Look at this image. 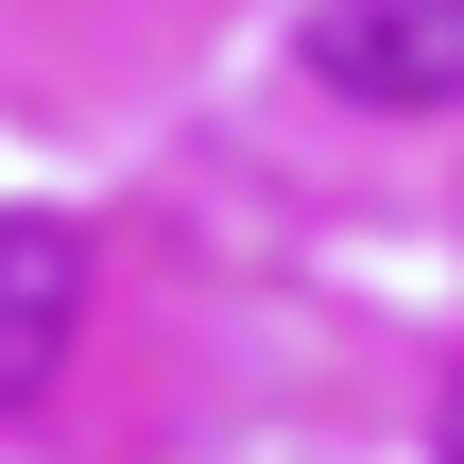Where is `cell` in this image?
<instances>
[{
  "mask_svg": "<svg viewBox=\"0 0 464 464\" xmlns=\"http://www.w3.org/2000/svg\"><path fill=\"white\" fill-rule=\"evenodd\" d=\"M310 69L344 103L430 121V103H464V0H310Z\"/></svg>",
  "mask_w": 464,
  "mask_h": 464,
  "instance_id": "6da1fadb",
  "label": "cell"
},
{
  "mask_svg": "<svg viewBox=\"0 0 464 464\" xmlns=\"http://www.w3.org/2000/svg\"><path fill=\"white\" fill-rule=\"evenodd\" d=\"M448 464H464V379H448Z\"/></svg>",
  "mask_w": 464,
  "mask_h": 464,
  "instance_id": "3957f363",
  "label": "cell"
},
{
  "mask_svg": "<svg viewBox=\"0 0 464 464\" xmlns=\"http://www.w3.org/2000/svg\"><path fill=\"white\" fill-rule=\"evenodd\" d=\"M69 327H86V241H69L52 207H0V413L52 396Z\"/></svg>",
  "mask_w": 464,
  "mask_h": 464,
  "instance_id": "7a4b0ae2",
  "label": "cell"
}]
</instances>
